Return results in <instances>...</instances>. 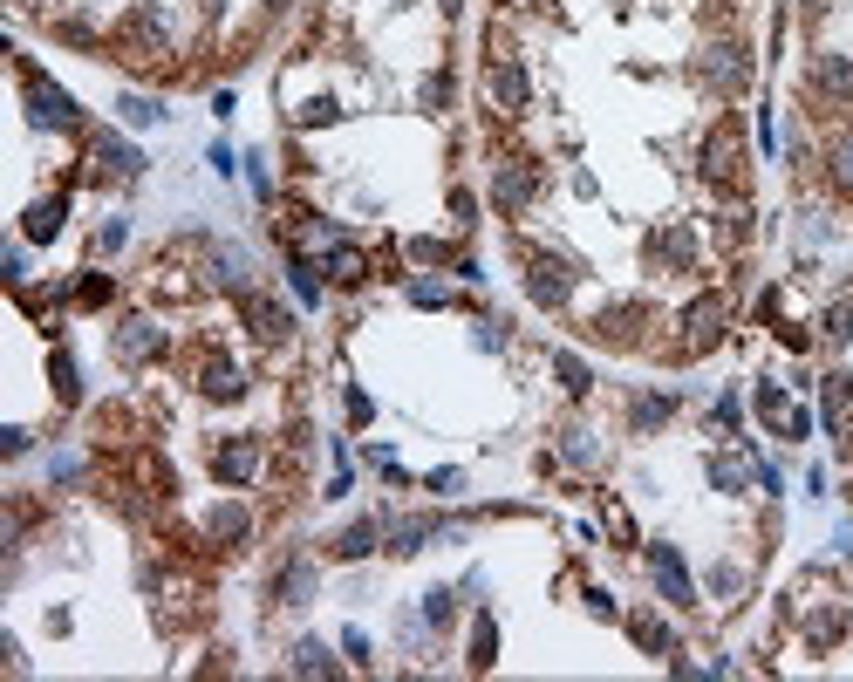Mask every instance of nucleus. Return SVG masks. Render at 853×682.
Instances as JSON below:
<instances>
[{"mask_svg": "<svg viewBox=\"0 0 853 682\" xmlns=\"http://www.w3.org/2000/svg\"><path fill=\"white\" fill-rule=\"evenodd\" d=\"M526 294L540 307H560L567 294H574V273H567V260H553V253H533V266H526Z\"/></svg>", "mask_w": 853, "mask_h": 682, "instance_id": "1", "label": "nucleus"}, {"mask_svg": "<svg viewBox=\"0 0 853 682\" xmlns=\"http://www.w3.org/2000/svg\"><path fill=\"white\" fill-rule=\"evenodd\" d=\"M21 82H28V110H35V123H76V103H69V89H55V82L41 76V69H21Z\"/></svg>", "mask_w": 853, "mask_h": 682, "instance_id": "2", "label": "nucleus"}, {"mask_svg": "<svg viewBox=\"0 0 853 682\" xmlns=\"http://www.w3.org/2000/svg\"><path fill=\"white\" fill-rule=\"evenodd\" d=\"M649 567H656L662 601H676V607H697V587H690V573H683V560H676V546H656V553H649Z\"/></svg>", "mask_w": 853, "mask_h": 682, "instance_id": "3", "label": "nucleus"}, {"mask_svg": "<svg viewBox=\"0 0 853 682\" xmlns=\"http://www.w3.org/2000/svg\"><path fill=\"white\" fill-rule=\"evenodd\" d=\"M212 471H219L226 485H246V478L260 471V444H253V437H233V444H219V457H212Z\"/></svg>", "mask_w": 853, "mask_h": 682, "instance_id": "4", "label": "nucleus"}, {"mask_svg": "<svg viewBox=\"0 0 853 682\" xmlns=\"http://www.w3.org/2000/svg\"><path fill=\"white\" fill-rule=\"evenodd\" d=\"M246 321H253V335L260 341H287L294 335V314L280 301H267V294H246Z\"/></svg>", "mask_w": 853, "mask_h": 682, "instance_id": "5", "label": "nucleus"}, {"mask_svg": "<svg viewBox=\"0 0 853 682\" xmlns=\"http://www.w3.org/2000/svg\"><path fill=\"white\" fill-rule=\"evenodd\" d=\"M703 171L710 178H737L744 171V151H737V130L724 123V130H710V144H703Z\"/></svg>", "mask_w": 853, "mask_h": 682, "instance_id": "6", "label": "nucleus"}, {"mask_svg": "<svg viewBox=\"0 0 853 682\" xmlns=\"http://www.w3.org/2000/svg\"><path fill=\"white\" fill-rule=\"evenodd\" d=\"M813 89L833 96V103H853V62L847 55H819L813 62Z\"/></svg>", "mask_w": 853, "mask_h": 682, "instance_id": "7", "label": "nucleus"}, {"mask_svg": "<svg viewBox=\"0 0 853 682\" xmlns=\"http://www.w3.org/2000/svg\"><path fill=\"white\" fill-rule=\"evenodd\" d=\"M157 348H164V328H157V321H123V335H117L123 362H151Z\"/></svg>", "mask_w": 853, "mask_h": 682, "instance_id": "8", "label": "nucleus"}, {"mask_svg": "<svg viewBox=\"0 0 853 682\" xmlns=\"http://www.w3.org/2000/svg\"><path fill=\"white\" fill-rule=\"evenodd\" d=\"M533 185H540V178H533V171H526V164H505L499 178H492V198H499L505 212H519V205H526V198H533Z\"/></svg>", "mask_w": 853, "mask_h": 682, "instance_id": "9", "label": "nucleus"}, {"mask_svg": "<svg viewBox=\"0 0 853 682\" xmlns=\"http://www.w3.org/2000/svg\"><path fill=\"white\" fill-rule=\"evenodd\" d=\"M703 76L717 82V89H737V82H744V48H737V41H717L710 62H703Z\"/></svg>", "mask_w": 853, "mask_h": 682, "instance_id": "10", "label": "nucleus"}, {"mask_svg": "<svg viewBox=\"0 0 853 682\" xmlns=\"http://www.w3.org/2000/svg\"><path fill=\"white\" fill-rule=\"evenodd\" d=\"M717 335H724V301H717V294H703V301L690 307V348H710Z\"/></svg>", "mask_w": 853, "mask_h": 682, "instance_id": "11", "label": "nucleus"}, {"mask_svg": "<svg viewBox=\"0 0 853 682\" xmlns=\"http://www.w3.org/2000/svg\"><path fill=\"white\" fill-rule=\"evenodd\" d=\"M273 594H280V607H308L314 601V567H308V560H287V573H280V587H273Z\"/></svg>", "mask_w": 853, "mask_h": 682, "instance_id": "12", "label": "nucleus"}, {"mask_svg": "<svg viewBox=\"0 0 853 682\" xmlns=\"http://www.w3.org/2000/svg\"><path fill=\"white\" fill-rule=\"evenodd\" d=\"M492 96H499L505 110H526V69L519 62H499L492 69Z\"/></svg>", "mask_w": 853, "mask_h": 682, "instance_id": "13", "label": "nucleus"}, {"mask_svg": "<svg viewBox=\"0 0 853 682\" xmlns=\"http://www.w3.org/2000/svg\"><path fill=\"white\" fill-rule=\"evenodd\" d=\"M628 628H635V642L649 648V655H676V635H669V628H662L656 614H635V621H628Z\"/></svg>", "mask_w": 853, "mask_h": 682, "instance_id": "14", "label": "nucleus"}, {"mask_svg": "<svg viewBox=\"0 0 853 682\" xmlns=\"http://www.w3.org/2000/svg\"><path fill=\"white\" fill-rule=\"evenodd\" d=\"M205 532L212 539H246V505H212L205 512Z\"/></svg>", "mask_w": 853, "mask_h": 682, "instance_id": "15", "label": "nucleus"}, {"mask_svg": "<svg viewBox=\"0 0 853 682\" xmlns=\"http://www.w3.org/2000/svg\"><path fill=\"white\" fill-rule=\"evenodd\" d=\"M335 553H342V560H362V553H376V519H355V526L335 539Z\"/></svg>", "mask_w": 853, "mask_h": 682, "instance_id": "16", "label": "nucleus"}, {"mask_svg": "<svg viewBox=\"0 0 853 682\" xmlns=\"http://www.w3.org/2000/svg\"><path fill=\"white\" fill-rule=\"evenodd\" d=\"M62 212H69L62 198H41L35 212H28V239H55V232H62Z\"/></svg>", "mask_w": 853, "mask_h": 682, "instance_id": "17", "label": "nucleus"}, {"mask_svg": "<svg viewBox=\"0 0 853 682\" xmlns=\"http://www.w3.org/2000/svg\"><path fill=\"white\" fill-rule=\"evenodd\" d=\"M492 655H499V628H492V614H478V628H471V669H492Z\"/></svg>", "mask_w": 853, "mask_h": 682, "instance_id": "18", "label": "nucleus"}, {"mask_svg": "<svg viewBox=\"0 0 853 682\" xmlns=\"http://www.w3.org/2000/svg\"><path fill=\"white\" fill-rule=\"evenodd\" d=\"M294 676H335V655L321 642H301L294 648Z\"/></svg>", "mask_w": 853, "mask_h": 682, "instance_id": "19", "label": "nucleus"}, {"mask_svg": "<svg viewBox=\"0 0 853 682\" xmlns=\"http://www.w3.org/2000/svg\"><path fill=\"white\" fill-rule=\"evenodd\" d=\"M430 532H437V519H403V526L389 532V546H396V553H424Z\"/></svg>", "mask_w": 853, "mask_h": 682, "instance_id": "20", "label": "nucleus"}, {"mask_svg": "<svg viewBox=\"0 0 853 682\" xmlns=\"http://www.w3.org/2000/svg\"><path fill=\"white\" fill-rule=\"evenodd\" d=\"M246 382H239L233 362H205V396H239Z\"/></svg>", "mask_w": 853, "mask_h": 682, "instance_id": "21", "label": "nucleus"}, {"mask_svg": "<svg viewBox=\"0 0 853 682\" xmlns=\"http://www.w3.org/2000/svg\"><path fill=\"white\" fill-rule=\"evenodd\" d=\"M96 157H103L110 171H123V178H130V171H144V157L130 151V144H117V137H103V144H96Z\"/></svg>", "mask_w": 853, "mask_h": 682, "instance_id": "22", "label": "nucleus"}, {"mask_svg": "<svg viewBox=\"0 0 853 682\" xmlns=\"http://www.w3.org/2000/svg\"><path fill=\"white\" fill-rule=\"evenodd\" d=\"M117 116H123V123H130V130H151V123H157V116H164V110H157L151 96H123V103H117Z\"/></svg>", "mask_w": 853, "mask_h": 682, "instance_id": "23", "label": "nucleus"}, {"mask_svg": "<svg viewBox=\"0 0 853 682\" xmlns=\"http://www.w3.org/2000/svg\"><path fill=\"white\" fill-rule=\"evenodd\" d=\"M656 253H662L669 266H690V253H697V239H690V232L676 226V232H662V239H656Z\"/></svg>", "mask_w": 853, "mask_h": 682, "instance_id": "24", "label": "nucleus"}, {"mask_svg": "<svg viewBox=\"0 0 853 682\" xmlns=\"http://www.w3.org/2000/svg\"><path fill=\"white\" fill-rule=\"evenodd\" d=\"M710 594H717V601H737V594H744V567H724V560H717V567H710Z\"/></svg>", "mask_w": 853, "mask_h": 682, "instance_id": "25", "label": "nucleus"}, {"mask_svg": "<svg viewBox=\"0 0 853 682\" xmlns=\"http://www.w3.org/2000/svg\"><path fill=\"white\" fill-rule=\"evenodd\" d=\"M826 171H833V185H840V191H853V137H840V144H833Z\"/></svg>", "mask_w": 853, "mask_h": 682, "instance_id": "26", "label": "nucleus"}, {"mask_svg": "<svg viewBox=\"0 0 853 682\" xmlns=\"http://www.w3.org/2000/svg\"><path fill=\"white\" fill-rule=\"evenodd\" d=\"M669 410H676V396H642V403H635V430H656Z\"/></svg>", "mask_w": 853, "mask_h": 682, "instance_id": "27", "label": "nucleus"}, {"mask_svg": "<svg viewBox=\"0 0 853 682\" xmlns=\"http://www.w3.org/2000/svg\"><path fill=\"white\" fill-rule=\"evenodd\" d=\"M328 273H335V280H362V253L335 239V253H328Z\"/></svg>", "mask_w": 853, "mask_h": 682, "instance_id": "28", "label": "nucleus"}, {"mask_svg": "<svg viewBox=\"0 0 853 682\" xmlns=\"http://www.w3.org/2000/svg\"><path fill=\"white\" fill-rule=\"evenodd\" d=\"M553 369H560V382H567L574 396H587V389H594V382H587V362H581V355H560Z\"/></svg>", "mask_w": 853, "mask_h": 682, "instance_id": "29", "label": "nucleus"}, {"mask_svg": "<svg viewBox=\"0 0 853 682\" xmlns=\"http://www.w3.org/2000/svg\"><path fill=\"white\" fill-rule=\"evenodd\" d=\"M212 273H219L226 287H239V280H246V253H233V246H226V253H212Z\"/></svg>", "mask_w": 853, "mask_h": 682, "instance_id": "30", "label": "nucleus"}, {"mask_svg": "<svg viewBox=\"0 0 853 682\" xmlns=\"http://www.w3.org/2000/svg\"><path fill=\"white\" fill-rule=\"evenodd\" d=\"M853 403V376H826V417H840Z\"/></svg>", "mask_w": 853, "mask_h": 682, "instance_id": "31", "label": "nucleus"}, {"mask_svg": "<svg viewBox=\"0 0 853 682\" xmlns=\"http://www.w3.org/2000/svg\"><path fill=\"white\" fill-rule=\"evenodd\" d=\"M451 614H458V607H451V587H437V594H424V621H430V628H444Z\"/></svg>", "mask_w": 853, "mask_h": 682, "instance_id": "32", "label": "nucleus"}, {"mask_svg": "<svg viewBox=\"0 0 853 682\" xmlns=\"http://www.w3.org/2000/svg\"><path fill=\"white\" fill-rule=\"evenodd\" d=\"M321 123H335V103H328V96L301 103V130H321Z\"/></svg>", "mask_w": 853, "mask_h": 682, "instance_id": "33", "label": "nucleus"}, {"mask_svg": "<svg viewBox=\"0 0 853 682\" xmlns=\"http://www.w3.org/2000/svg\"><path fill=\"white\" fill-rule=\"evenodd\" d=\"M806 635H813L819 648H826V642H840V614H813V621H806Z\"/></svg>", "mask_w": 853, "mask_h": 682, "instance_id": "34", "label": "nucleus"}, {"mask_svg": "<svg viewBox=\"0 0 853 682\" xmlns=\"http://www.w3.org/2000/svg\"><path fill=\"white\" fill-rule=\"evenodd\" d=\"M560 451L574 457V464H587V457H594V444H587V430H560Z\"/></svg>", "mask_w": 853, "mask_h": 682, "instance_id": "35", "label": "nucleus"}, {"mask_svg": "<svg viewBox=\"0 0 853 682\" xmlns=\"http://www.w3.org/2000/svg\"><path fill=\"white\" fill-rule=\"evenodd\" d=\"M82 307H103L110 301V280H103V273H89V280H82V294H76Z\"/></svg>", "mask_w": 853, "mask_h": 682, "instance_id": "36", "label": "nucleus"}, {"mask_svg": "<svg viewBox=\"0 0 853 682\" xmlns=\"http://www.w3.org/2000/svg\"><path fill=\"white\" fill-rule=\"evenodd\" d=\"M294 294H301V301H321V280H314V266H308V260L294 266Z\"/></svg>", "mask_w": 853, "mask_h": 682, "instance_id": "37", "label": "nucleus"}, {"mask_svg": "<svg viewBox=\"0 0 853 682\" xmlns=\"http://www.w3.org/2000/svg\"><path fill=\"white\" fill-rule=\"evenodd\" d=\"M826 335H833V341L853 335V307H833V314H826Z\"/></svg>", "mask_w": 853, "mask_h": 682, "instance_id": "38", "label": "nucleus"}, {"mask_svg": "<svg viewBox=\"0 0 853 682\" xmlns=\"http://www.w3.org/2000/svg\"><path fill=\"white\" fill-rule=\"evenodd\" d=\"M424 103H430V110H444V103H451V82L430 76V82H424Z\"/></svg>", "mask_w": 853, "mask_h": 682, "instance_id": "39", "label": "nucleus"}, {"mask_svg": "<svg viewBox=\"0 0 853 682\" xmlns=\"http://www.w3.org/2000/svg\"><path fill=\"white\" fill-rule=\"evenodd\" d=\"M410 301H417V307H437V301H444V287H437V280H417V287H410Z\"/></svg>", "mask_w": 853, "mask_h": 682, "instance_id": "40", "label": "nucleus"}, {"mask_svg": "<svg viewBox=\"0 0 853 682\" xmlns=\"http://www.w3.org/2000/svg\"><path fill=\"white\" fill-rule=\"evenodd\" d=\"M744 478H751V464H737V457L731 464H717V485H744Z\"/></svg>", "mask_w": 853, "mask_h": 682, "instance_id": "41", "label": "nucleus"}, {"mask_svg": "<svg viewBox=\"0 0 853 682\" xmlns=\"http://www.w3.org/2000/svg\"><path fill=\"white\" fill-rule=\"evenodd\" d=\"M349 417H355V423H369V417H376V403H369L362 389H349Z\"/></svg>", "mask_w": 853, "mask_h": 682, "instance_id": "42", "label": "nucleus"}, {"mask_svg": "<svg viewBox=\"0 0 853 682\" xmlns=\"http://www.w3.org/2000/svg\"><path fill=\"white\" fill-rule=\"evenodd\" d=\"M819 7H826V0H806V14H819Z\"/></svg>", "mask_w": 853, "mask_h": 682, "instance_id": "43", "label": "nucleus"}]
</instances>
